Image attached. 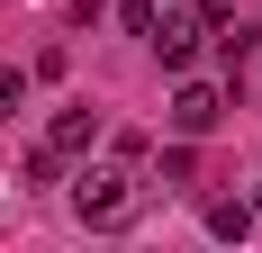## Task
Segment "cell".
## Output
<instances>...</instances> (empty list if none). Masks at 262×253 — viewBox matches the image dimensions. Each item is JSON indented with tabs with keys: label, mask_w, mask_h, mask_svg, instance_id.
Here are the masks:
<instances>
[{
	"label": "cell",
	"mask_w": 262,
	"mask_h": 253,
	"mask_svg": "<svg viewBox=\"0 0 262 253\" xmlns=\"http://www.w3.org/2000/svg\"><path fill=\"white\" fill-rule=\"evenodd\" d=\"M136 208H145V181H136V163L73 172V217H81V226H127Z\"/></svg>",
	"instance_id": "6da1fadb"
},
{
	"label": "cell",
	"mask_w": 262,
	"mask_h": 253,
	"mask_svg": "<svg viewBox=\"0 0 262 253\" xmlns=\"http://www.w3.org/2000/svg\"><path fill=\"white\" fill-rule=\"evenodd\" d=\"M199 36H208V18H199V0H181V9H154V36H145V46L181 73L190 54H199Z\"/></svg>",
	"instance_id": "7a4b0ae2"
},
{
	"label": "cell",
	"mask_w": 262,
	"mask_h": 253,
	"mask_svg": "<svg viewBox=\"0 0 262 253\" xmlns=\"http://www.w3.org/2000/svg\"><path fill=\"white\" fill-rule=\"evenodd\" d=\"M217 118H226V91H217V81H181V91H172V136L199 145V136H217Z\"/></svg>",
	"instance_id": "3957f363"
},
{
	"label": "cell",
	"mask_w": 262,
	"mask_h": 253,
	"mask_svg": "<svg viewBox=\"0 0 262 253\" xmlns=\"http://www.w3.org/2000/svg\"><path fill=\"white\" fill-rule=\"evenodd\" d=\"M46 145H54V154H91V145H100V109H54Z\"/></svg>",
	"instance_id": "277c9868"
},
{
	"label": "cell",
	"mask_w": 262,
	"mask_h": 253,
	"mask_svg": "<svg viewBox=\"0 0 262 253\" xmlns=\"http://www.w3.org/2000/svg\"><path fill=\"white\" fill-rule=\"evenodd\" d=\"M208 235L244 244V235H253V199H217V208H208Z\"/></svg>",
	"instance_id": "5b68a950"
},
{
	"label": "cell",
	"mask_w": 262,
	"mask_h": 253,
	"mask_svg": "<svg viewBox=\"0 0 262 253\" xmlns=\"http://www.w3.org/2000/svg\"><path fill=\"white\" fill-rule=\"evenodd\" d=\"M18 172H27V190H46V181H63V154H54V145H36Z\"/></svg>",
	"instance_id": "8992f818"
},
{
	"label": "cell",
	"mask_w": 262,
	"mask_h": 253,
	"mask_svg": "<svg viewBox=\"0 0 262 253\" xmlns=\"http://www.w3.org/2000/svg\"><path fill=\"white\" fill-rule=\"evenodd\" d=\"M27 100V73H18V64H0V109H18Z\"/></svg>",
	"instance_id": "52a82bcc"
},
{
	"label": "cell",
	"mask_w": 262,
	"mask_h": 253,
	"mask_svg": "<svg viewBox=\"0 0 262 253\" xmlns=\"http://www.w3.org/2000/svg\"><path fill=\"white\" fill-rule=\"evenodd\" d=\"M253 217H262V190H253Z\"/></svg>",
	"instance_id": "ba28073f"
},
{
	"label": "cell",
	"mask_w": 262,
	"mask_h": 253,
	"mask_svg": "<svg viewBox=\"0 0 262 253\" xmlns=\"http://www.w3.org/2000/svg\"><path fill=\"white\" fill-rule=\"evenodd\" d=\"M0 118H9V109H0Z\"/></svg>",
	"instance_id": "9c48e42d"
}]
</instances>
